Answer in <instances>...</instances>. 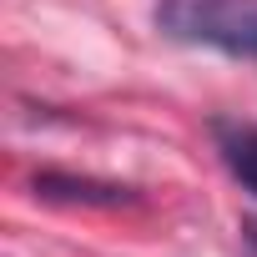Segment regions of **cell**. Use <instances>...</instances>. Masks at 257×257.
I'll use <instances>...</instances> for the list:
<instances>
[{"label":"cell","instance_id":"obj_1","mask_svg":"<svg viewBox=\"0 0 257 257\" xmlns=\"http://www.w3.org/2000/svg\"><path fill=\"white\" fill-rule=\"evenodd\" d=\"M157 26L172 41L257 61V0H157Z\"/></svg>","mask_w":257,"mask_h":257},{"label":"cell","instance_id":"obj_2","mask_svg":"<svg viewBox=\"0 0 257 257\" xmlns=\"http://www.w3.org/2000/svg\"><path fill=\"white\" fill-rule=\"evenodd\" d=\"M36 197H46V202H96V207L132 202V192H126V187H111V182H86V177H61V172L36 177Z\"/></svg>","mask_w":257,"mask_h":257},{"label":"cell","instance_id":"obj_3","mask_svg":"<svg viewBox=\"0 0 257 257\" xmlns=\"http://www.w3.org/2000/svg\"><path fill=\"white\" fill-rule=\"evenodd\" d=\"M217 147H222V162L227 172L257 197V126H217Z\"/></svg>","mask_w":257,"mask_h":257},{"label":"cell","instance_id":"obj_4","mask_svg":"<svg viewBox=\"0 0 257 257\" xmlns=\"http://www.w3.org/2000/svg\"><path fill=\"white\" fill-rule=\"evenodd\" d=\"M247 232H252V242H257V227H247Z\"/></svg>","mask_w":257,"mask_h":257}]
</instances>
